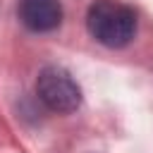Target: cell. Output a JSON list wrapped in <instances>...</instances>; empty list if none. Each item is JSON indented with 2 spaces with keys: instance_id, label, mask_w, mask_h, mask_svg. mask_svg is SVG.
<instances>
[{
  "instance_id": "1",
  "label": "cell",
  "mask_w": 153,
  "mask_h": 153,
  "mask_svg": "<svg viewBox=\"0 0 153 153\" xmlns=\"http://www.w3.org/2000/svg\"><path fill=\"white\" fill-rule=\"evenodd\" d=\"M88 33L105 48H124L136 36V12L120 0H96L86 12Z\"/></svg>"
},
{
  "instance_id": "2",
  "label": "cell",
  "mask_w": 153,
  "mask_h": 153,
  "mask_svg": "<svg viewBox=\"0 0 153 153\" xmlns=\"http://www.w3.org/2000/svg\"><path fill=\"white\" fill-rule=\"evenodd\" d=\"M36 96L38 100L57 115L76 112L81 105V86L76 79L60 65H48L36 76Z\"/></svg>"
},
{
  "instance_id": "3",
  "label": "cell",
  "mask_w": 153,
  "mask_h": 153,
  "mask_svg": "<svg viewBox=\"0 0 153 153\" xmlns=\"http://www.w3.org/2000/svg\"><path fill=\"white\" fill-rule=\"evenodd\" d=\"M17 14L29 31L50 33L62 24V2L60 0H19Z\"/></svg>"
}]
</instances>
